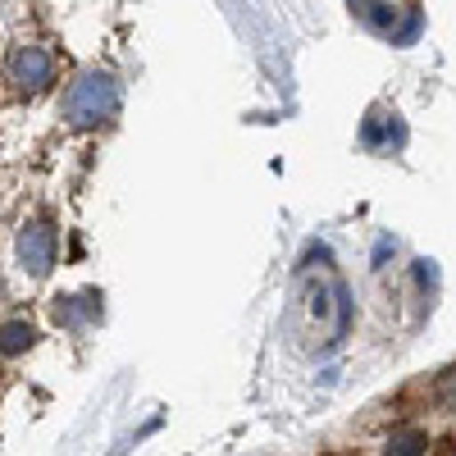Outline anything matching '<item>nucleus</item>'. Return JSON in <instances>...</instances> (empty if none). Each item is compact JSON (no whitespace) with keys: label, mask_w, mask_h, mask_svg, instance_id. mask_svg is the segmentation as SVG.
<instances>
[{"label":"nucleus","mask_w":456,"mask_h":456,"mask_svg":"<svg viewBox=\"0 0 456 456\" xmlns=\"http://www.w3.org/2000/svg\"><path fill=\"white\" fill-rule=\"evenodd\" d=\"M114 110H119V83H114V73H105V69L78 73L73 87L64 92V119L73 128H96V124L114 119Z\"/></svg>","instance_id":"1"},{"label":"nucleus","mask_w":456,"mask_h":456,"mask_svg":"<svg viewBox=\"0 0 456 456\" xmlns=\"http://www.w3.org/2000/svg\"><path fill=\"white\" fill-rule=\"evenodd\" d=\"M19 265H23V274H32V279H46L55 270V228L46 219L23 224V233H19Z\"/></svg>","instance_id":"2"},{"label":"nucleus","mask_w":456,"mask_h":456,"mask_svg":"<svg viewBox=\"0 0 456 456\" xmlns=\"http://www.w3.org/2000/svg\"><path fill=\"white\" fill-rule=\"evenodd\" d=\"M10 83H14L19 92H28V96L46 92V87L55 83V60H51V51H42V46H19V51L10 55Z\"/></svg>","instance_id":"3"},{"label":"nucleus","mask_w":456,"mask_h":456,"mask_svg":"<svg viewBox=\"0 0 456 456\" xmlns=\"http://www.w3.org/2000/svg\"><path fill=\"white\" fill-rule=\"evenodd\" d=\"M101 315V292H83V297H55V320L69 329H83Z\"/></svg>","instance_id":"4"},{"label":"nucleus","mask_w":456,"mask_h":456,"mask_svg":"<svg viewBox=\"0 0 456 456\" xmlns=\"http://www.w3.org/2000/svg\"><path fill=\"white\" fill-rule=\"evenodd\" d=\"M32 324L28 320H10V324H0V356H23L32 347Z\"/></svg>","instance_id":"5"},{"label":"nucleus","mask_w":456,"mask_h":456,"mask_svg":"<svg viewBox=\"0 0 456 456\" xmlns=\"http://www.w3.org/2000/svg\"><path fill=\"white\" fill-rule=\"evenodd\" d=\"M361 19H365L374 32H388V37H397V10L388 5V0H370V5H361Z\"/></svg>","instance_id":"6"},{"label":"nucleus","mask_w":456,"mask_h":456,"mask_svg":"<svg viewBox=\"0 0 456 456\" xmlns=\"http://www.w3.org/2000/svg\"><path fill=\"white\" fill-rule=\"evenodd\" d=\"M384 137H388V142H402V128L388 119V114H370L365 128H361V142H365V146H384Z\"/></svg>","instance_id":"7"},{"label":"nucleus","mask_w":456,"mask_h":456,"mask_svg":"<svg viewBox=\"0 0 456 456\" xmlns=\"http://www.w3.org/2000/svg\"><path fill=\"white\" fill-rule=\"evenodd\" d=\"M388 452H397V456L425 452V438H420V434H393V438H388Z\"/></svg>","instance_id":"8"},{"label":"nucleus","mask_w":456,"mask_h":456,"mask_svg":"<svg viewBox=\"0 0 456 456\" xmlns=\"http://www.w3.org/2000/svg\"><path fill=\"white\" fill-rule=\"evenodd\" d=\"M388 251H393V242L384 238V242H379V247H374V265H384V260H388Z\"/></svg>","instance_id":"9"}]
</instances>
